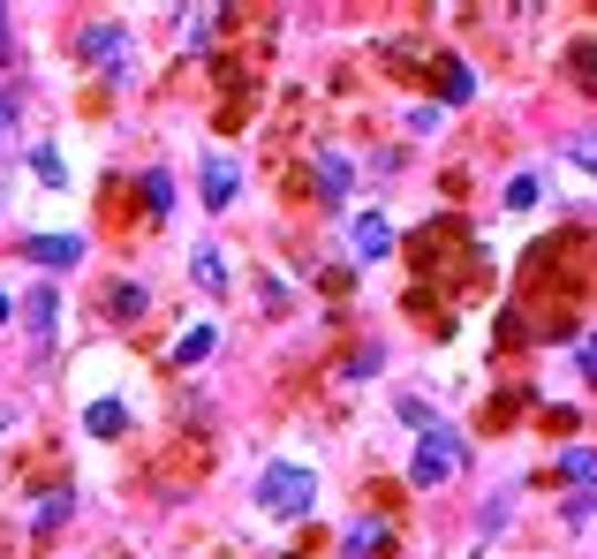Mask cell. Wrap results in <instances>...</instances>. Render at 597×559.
<instances>
[{"mask_svg":"<svg viewBox=\"0 0 597 559\" xmlns=\"http://www.w3.org/2000/svg\"><path fill=\"white\" fill-rule=\"evenodd\" d=\"M310 499H318V476L296 469V462H272V469L257 476V507H265V515L302 521V515H310Z\"/></svg>","mask_w":597,"mask_h":559,"instance_id":"1","label":"cell"},{"mask_svg":"<svg viewBox=\"0 0 597 559\" xmlns=\"http://www.w3.org/2000/svg\"><path fill=\"white\" fill-rule=\"evenodd\" d=\"M454 469H462V438H454L446 424H431L424 438H416V462H409V476H416V484H446Z\"/></svg>","mask_w":597,"mask_h":559,"instance_id":"2","label":"cell"},{"mask_svg":"<svg viewBox=\"0 0 597 559\" xmlns=\"http://www.w3.org/2000/svg\"><path fill=\"white\" fill-rule=\"evenodd\" d=\"M348 250H356L363 265H379L385 250H393V219H385V213H356V219H348Z\"/></svg>","mask_w":597,"mask_h":559,"instance_id":"3","label":"cell"},{"mask_svg":"<svg viewBox=\"0 0 597 559\" xmlns=\"http://www.w3.org/2000/svg\"><path fill=\"white\" fill-rule=\"evenodd\" d=\"M76 53L84 61H106V69H128V31L122 23H91L84 39H76Z\"/></svg>","mask_w":597,"mask_h":559,"instance_id":"4","label":"cell"},{"mask_svg":"<svg viewBox=\"0 0 597 559\" xmlns=\"http://www.w3.org/2000/svg\"><path fill=\"white\" fill-rule=\"evenodd\" d=\"M235 182H243L235 152H205V205H213V213H227V205H235Z\"/></svg>","mask_w":597,"mask_h":559,"instance_id":"5","label":"cell"},{"mask_svg":"<svg viewBox=\"0 0 597 559\" xmlns=\"http://www.w3.org/2000/svg\"><path fill=\"white\" fill-rule=\"evenodd\" d=\"M23 258H31V265H61V272H69V265H84V235H31Z\"/></svg>","mask_w":597,"mask_h":559,"instance_id":"6","label":"cell"},{"mask_svg":"<svg viewBox=\"0 0 597 559\" xmlns=\"http://www.w3.org/2000/svg\"><path fill=\"white\" fill-rule=\"evenodd\" d=\"M189 280H197L205 296H227V258H219L213 242H197V250H189Z\"/></svg>","mask_w":597,"mask_h":559,"instance_id":"7","label":"cell"},{"mask_svg":"<svg viewBox=\"0 0 597 559\" xmlns=\"http://www.w3.org/2000/svg\"><path fill=\"white\" fill-rule=\"evenodd\" d=\"M69 515H76V491H45L39 507H31V529H39V537H53Z\"/></svg>","mask_w":597,"mask_h":559,"instance_id":"8","label":"cell"},{"mask_svg":"<svg viewBox=\"0 0 597 559\" xmlns=\"http://www.w3.org/2000/svg\"><path fill=\"white\" fill-rule=\"evenodd\" d=\"M84 431H91V438H122V431H128V408H122V401H91V408H84Z\"/></svg>","mask_w":597,"mask_h":559,"instance_id":"9","label":"cell"},{"mask_svg":"<svg viewBox=\"0 0 597 559\" xmlns=\"http://www.w3.org/2000/svg\"><path fill=\"white\" fill-rule=\"evenodd\" d=\"M371 552H385V521L363 515V521H356V529L341 537V559H371Z\"/></svg>","mask_w":597,"mask_h":559,"instance_id":"10","label":"cell"},{"mask_svg":"<svg viewBox=\"0 0 597 559\" xmlns=\"http://www.w3.org/2000/svg\"><path fill=\"white\" fill-rule=\"evenodd\" d=\"M318 182H326V205H348V152H318Z\"/></svg>","mask_w":597,"mask_h":559,"instance_id":"11","label":"cell"},{"mask_svg":"<svg viewBox=\"0 0 597 559\" xmlns=\"http://www.w3.org/2000/svg\"><path fill=\"white\" fill-rule=\"evenodd\" d=\"M23 318H31V341L53 348V288H39V296L23 302Z\"/></svg>","mask_w":597,"mask_h":559,"instance_id":"12","label":"cell"},{"mask_svg":"<svg viewBox=\"0 0 597 559\" xmlns=\"http://www.w3.org/2000/svg\"><path fill=\"white\" fill-rule=\"evenodd\" d=\"M31 174H39L45 189H69V159H61L53 144H39V152H31Z\"/></svg>","mask_w":597,"mask_h":559,"instance_id":"13","label":"cell"},{"mask_svg":"<svg viewBox=\"0 0 597 559\" xmlns=\"http://www.w3.org/2000/svg\"><path fill=\"white\" fill-rule=\"evenodd\" d=\"M559 476H575V484L597 491V446H567V454H559Z\"/></svg>","mask_w":597,"mask_h":559,"instance_id":"14","label":"cell"},{"mask_svg":"<svg viewBox=\"0 0 597 559\" xmlns=\"http://www.w3.org/2000/svg\"><path fill=\"white\" fill-rule=\"evenodd\" d=\"M205 355H213V325H189V333L174 341V363H182V371H189V363H205Z\"/></svg>","mask_w":597,"mask_h":559,"instance_id":"15","label":"cell"},{"mask_svg":"<svg viewBox=\"0 0 597 559\" xmlns=\"http://www.w3.org/2000/svg\"><path fill=\"white\" fill-rule=\"evenodd\" d=\"M174 213V182L167 174H144V219H167Z\"/></svg>","mask_w":597,"mask_h":559,"instance_id":"16","label":"cell"},{"mask_svg":"<svg viewBox=\"0 0 597 559\" xmlns=\"http://www.w3.org/2000/svg\"><path fill=\"white\" fill-rule=\"evenodd\" d=\"M439 84H446V99L462 106V99H470V69H462L454 53H439Z\"/></svg>","mask_w":597,"mask_h":559,"instance_id":"17","label":"cell"},{"mask_svg":"<svg viewBox=\"0 0 597 559\" xmlns=\"http://www.w3.org/2000/svg\"><path fill=\"white\" fill-rule=\"evenodd\" d=\"M507 507H514V491H500V499H484V515H476V529H484V537H500V529H507Z\"/></svg>","mask_w":597,"mask_h":559,"instance_id":"18","label":"cell"},{"mask_svg":"<svg viewBox=\"0 0 597 559\" xmlns=\"http://www.w3.org/2000/svg\"><path fill=\"white\" fill-rule=\"evenodd\" d=\"M213 23H219L213 8H197V15H182V39H189V45H213Z\"/></svg>","mask_w":597,"mask_h":559,"instance_id":"19","label":"cell"},{"mask_svg":"<svg viewBox=\"0 0 597 559\" xmlns=\"http://www.w3.org/2000/svg\"><path fill=\"white\" fill-rule=\"evenodd\" d=\"M537 205V174H514L507 182V213H529Z\"/></svg>","mask_w":597,"mask_h":559,"instance_id":"20","label":"cell"},{"mask_svg":"<svg viewBox=\"0 0 597 559\" xmlns=\"http://www.w3.org/2000/svg\"><path fill=\"white\" fill-rule=\"evenodd\" d=\"M559 515L575 521V529H590V521H597V491H575V499H567V507H559Z\"/></svg>","mask_w":597,"mask_h":559,"instance_id":"21","label":"cell"},{"mask_svg":"<svg viewBox=\"0 0 597 559\" xmlns=\"http://www.w3.org/2000/svg\"><path fill=\"white\" fill-rule=\"evenodd\" d=\"M106 310H114V318H136V310H144V288H128V280H122V288L106 296Z\"/></svg>","mask_w":597,"mask_h":559,"instance_id":"22","label":"cell"},{"mask_svg":"<svg viewBox=\"0 0 597 559\" xmlns=\"http://www.w3.org/2000/svg\"><path fill=\"white\" fill-rule=\"evenodd\" d=\"M575 76L597 91V45H575Z\"/></svg>","mask_w":597,"mask_h":559,"instance_id":"23","label":"cell"},{"mask_svg":"<svg viewBox=\"0 0 597 559\" xmlns=\"http://www.w3.org/2000/svg\"><path fill=\"white\" fill-rule=\"evenodd\" d=\"M16 106H23V99H16V91L0 84V136H8V122H16Z\"/></svg>","mask_w":597,"mask_h":559,"instance_id":"24","label":"cell"},{"mask_svg":"<svg viewBox=\"0 0 597 559\" xmlns=\"http://www.w3.org/2000/svg\"><path fill=\"white\" fill-rule=\"evenodd\" d=\"M0 213H8V136H0Z\"/></svg>","mask_w":597,"mask_h":559,"instance_id":"25","label":"cell"},{"mask_svg":"<svg viewBox=\"0 0 597 559\" xmlns=\"http://www.w3.org/2000/svg\"><path fill=\"white\" fill-rule=\"evenodd\" d=\"M16 53V31H8V8H0V61Z\"/></svg>","mask_w":597,"mask_h":559,"instance_id":"26","label":"cell"},{"mask_svg":"<svg viewBox=\"0 0 597 559\" xmlns=\"http://www.w3.org/2000/svg\"><path fill=\"white\" fill-rule=\"evenodd\" d=\"M575 159H583V167H597V136H583V144H575Z\"/></svg>","mask_w":597,"mask_h":559,"instance_id":"27","label":"cell"},{"mask_svg":"<svg viewBox=\"0 0 597 559\" xmlns=\"http://www.w3.org/2000/svg\"><path fill=\"white\" fill-rule=\"evenodd\" d=\"M583 371H590V386H597V348H583Z\"/></svg>","mask_w":597,"mask_h":559,"instance_id":"28","label":"cell"},{"mask_svg":"<svg viewBox=\"0 0 597 559\" xmlns=\"http://www.w3.org/2000/svg\"><path fill=\"white\" fill-rule=\"evenodd\" d=\"M8 310H16V302H8V296H0V325H8Z\"/></svg>","mask_w":597,"mask_h":559,"instance_id":"29","label":"cell"}]
</instances>
